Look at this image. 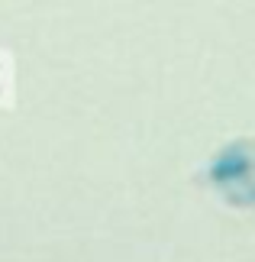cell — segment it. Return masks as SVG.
Wrapping results in <instances>:
<instances>
[{
	"instance_id": "obj_1",
	"label": "cell",
	"mask_w": 255,
	"mask_h": 262,
	"mask_svg": "<svg viewBox=\"0 0 255 262\" xmlns=\"http://www.w3.org/2000/svg\"><path fill=\"white\" fill-rule=\"evenodd\" d=\"M210 181L233 204H255V143L239 139L213 159Z\"/></svg>"
}]
</instances>
